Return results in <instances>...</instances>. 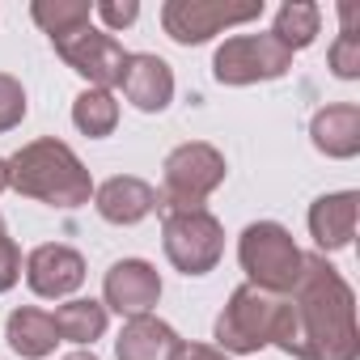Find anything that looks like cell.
Wrapping results in <instances>:
<instances>
[{"instance_id": "8992f818", "label": "cell", "mask_w": 360, "mask_h": 360, "mask_svg": "<svg viewBox=\"0 0 360 360\" xmlns=\"http://www.w3.org/2000/svg\"><path fill=\"white\" fill-rule=\"evenodd\" d=\"M292 68V51L276 43V34H233L212 56V77L221 85H255L276 81Z\"/></svg>"}, {"instance_id": "f1b7e54d", "label": "cell", "mask_w": 360, "mask_h": 360, "mask_svg": "<svg viewBox=\"0 0 360 360\" xmlns=\"http://www.w3.org/2000/svg\"><path fill=\"white\" fill-rule=\"evenodd\" d=\"M0 238H5V221H0Z\"/></svg>"}, {"instance_id": "8fae6325", "label": "cell", "mask_w": 360, "mask_h": 360, "mask_svg": "<svg viewBox=\"0 0 360 360\" xmlns=\"http://www.w3.org/2000/svg\"><path fill=\"white\" fill-rule=\"evenodd\" d=\"M26 284L39 292V297H72L81 284H85V259L72 250V246H60V242H47L39 250H30L26 259Z\"/></svg>"}, {"instance_id": "7c38bea8", "label": "cell", "mask_w": 360, "mask_h": 360, "mask_svg": "<svg viewBox=\"0 0 360 360\" xmlns=\"http://www.w3.org/2000/svg\"><path fill=\"white\" fill-rule=\"evenodd\" d=\"M119 85H123L127 102H131L136 110H144V115L165 110L169 98H174V72H169V64H165L161 56H148V51L127 56Z\"/></svg>"}, {"instance_id": "603a6c76", "label": "cell", "mask_w": 360, "mask_h": 360, "mask_svg": "<svg viewBox=\"0 0 360 360\" xmlns=\"http://www.w3.org/2000/svg\"><path fill=\"white\" fill-rule=\"evenodd\" d=\"M22 119H26V89L9 72H0V131H13Z\"/></svg>"}, {"instance_id": "484cf974", "label": "cell", "mask_w": 360, "mask_h": 360, "mask_svg": "<svg viewBox=\"0 0 360 360\" xmlns=\"http://www.w3.org/2000/svg\"><path fill=\"white\" fill-rule=\"evenodd\" d=\"M178 360H229V356H225V352H217V347H208V343H183Z\"/></svg>"}, {"instance_id": "277c9868", "label": "cell", "mask_w": 360, "mask_h": 360, "mask_svg": "<svg viewBox=\"0 0 360 360\" xmlns=\"http://www.w3.org/2000/svg\"><path fill=\"white\" fill-rule=\"evenodd\" d=\"M238 259H242V271L250 276L255 288L263 292H292L297 280H301V263L305 255L297 250L292 233L276 221H255L242 229V242H238Z\"/></svg>"}, {"instance_id": "52a82bcc", "label": "cell", "mask_w": 360, "mask_h": 360, "mask_svg": "<svg viewBox=\"0 0 360 360\" xmlns=\"http://www.w3.org/2000/svg\"><path fill=\"white\" fill-rule=\"evenodd\" d=\"M276 309H280V301H276L271 292H263V288H255V284L233 288L229 305H225L221 318H217V343H221V352L246 356V352H259L263 343H271Z\"/></svg>"}, {"instance_id": "83f0119b", "label": "cell", "mask_w": 360, "mask_h": 360, "mask_svg": "<svg viewBox=\"0 0 360 360\" xmlns=\"http://www.w3.org/2000/svg\"><path fill=\"white\" fill-rule=\"evenodd\" d=\"M64 360H98L94 352H72V356H64Z\"/></svg>"}, {"instance_id": "7a4b0ae2", "label": "cell", "mask_w": 360, "mask_h": 360, "mask_svg": "<svg viewBox=\"0 0 360 360\" xmlns=\"http://www.w3.org/2000/svg\"><path fill=\"white\" fill-rule=\"evenodd\" d=\"M9 187L18 195H30V200H43L51 208H81L89 204L94 195V183H89V169L81 165V157L47 136V140H34L26 148H18L9 157Z\"/></svg>"}, {"instance_id": "44dd1931", "label": "cell", "mask_w": 360, "mask_h": 360, "mask_svg": "<svg viewBox=\"0 0 360 360\" xmlns=\"http://www.w3.org/2000/svg\"><path fill=\"white\" fill-rule=\"evenodd\" d=\"M30 18H34L51 39H60V34L85 26V22L94 18V5H89V0H34V5H30Z\"/></svg>"}, {"instance_id": "ac0fdd59", "label": "cell", "mask_w": 360, "mask_h": 360, "mask_svg": "<svg viewBox=\"0 0 360 360\" xmlns=\"http://www.w3.org/2000/svg\"><path fill=\"white\" fill-rule=\"evenodd\" d=\"M56 322V335L68 339V343H94L106 335V322H110V309L102 301H68L51 314Z\"/></svg>"}, {"instance_id": "d6986e66", "label": "cell", "mask_w": 360, "mask_h": 360, "mask_svg": "<svg viewBox=\"0 0 360 360\" xmlns=\"http://www.w3.org/2000/svg\"><path fill=\"white\" fill-rule=\"evenodd\" d=\"M318 22H322V9L314 5V0H288V5L276 13V43L288 47V51H305L314 39H318Z\"/></svg>"}, {"instance_id": "5bb4252c", "label": "cell", "mask_w": 360, "mask_h": 360, "mask_svg": "<svg viewBox=\"0 0 360 360\" xmlns=\"http://www.w3.org/2000/svg\"><path fill=\"white\" fill-rule=\"evenodd\" d=\"M183 339L174 335L169 322L144 314V318H127V326L115 339V356L119 360H178Z\"/></svg>"}, {"instance_id": "d4e9b609", "label": "cell", "mask_w": 360, "mask_h": 360, "mask_svg": "<svg viewBox=\"0 0 360 360\" xmlns=\"http://www.w3.org/2000/svg\"><path fill=\"white\" fill-rule=\"evenodd\" d=\"M22 280V250L13 246V238H0V292H9Z\"/></svg>"}, {"instance_id": "6da1fadb", "label": "cell", "mask_w": 360, "mask_h": 360, "mask_svg": "<svg viewBox=\"0 0 360 360\" xmlns=\"http://www.w3.org/2000/svg\"><path fill=\"white\" fill-rule=\"evenodd\" d=\"M292 309L301 322L305 360H356L360 356L356 297L347 280L322 255H305L301 280L292 288Z\"/></svg>"}, {"instance_id": "ffe728a7", "label": "cell", "mask_w": 360, "mask_h": 360, "mask_svg": "<svg viewBox=\"0 0 360 360\" xmlns=\"http://www.w3.org/2000/svg\"><path fill=\"white\" fill-rule=\"evenodd\" d=\"M72 123L85 131V136H110L115 131V123H119V102H115V94L110 89H85V94H77V102H72Z\"/></svg>"}, {"instance_id": "30bf717a", "label": "cell", "mask_w": 360, "mask_h": 360, "mask_svg": "<svg viewBox=\"0 0 360 360\" xmlns=\"http://www.w3.org/2000/svg\"><path fill=\"white\" fill-rule=\"evenodd\" d=\"M161 297V276L144 259H119L102 280V305L123 318H144Z\"/></svg>"}, {"instance_id": "ba28073f", "label": "cell", "mask_w": 360, "mask_h": 360, "mask_svg": "<svg viewBox=\"0 0 360 360\" xmlns=\"http://www.w3.org/2000/svg\"><path fill=\"white\" fill-rule=\"evenodd\" d=\"M263 13V0L259 5H225V0H169L161 5V26L174 43L183 47H195V43H208L212 34L229 30V26H242V22H255Z\"/></svg>"}, {"instance_id": "3957f363", "label": "cell", "mask_w": 360, "mask_h": 360, "mask_svg": "<svg viewBox=\"0 0 360 360\" xmlns=\"http://www.w3.org/2000/svg\"><path fill=\"white\" fill-rule=\"evenodd\" d=\"M225 183V157L212 144H178L165 157V178L157 191V212H200L204 200Z\"/></svg>"}, {"instance_id": "5b68a950", "label": "cell", "mask_w": 360, "mask_h": 360, "mask_svg": "<svg viewBox=\"0 0 360 360\" xmlns=\"http://www.w3.org/2000/svg\"><path fill=\"white\" fill-rule=\"evenodd\" d=\"M161 242H165V259L183 276H208L225 255V229L208 208L161 217Z\"/></svg>"}, {"instance_id": "9c48e42d", "label": "cell", "mask_w": 360, "mask_h": 360, "mask_svg": "<svg viewBox=\"0 0 360 360\" xmlns=\"http://www.w3.org/2000/svg\"><path fill=\"white\" fill-rule=\"evenodd\" d=\"M56 43V51H60V60L72 68V72H81L94 89H110V85H119V77H123V64H127V51L115 43V34H106V30H98V26H77V30H68V34H60V39H51Z\"/></svg>"}, {"instance_id": "cb8c5ba5", "label": "cell", "mask_w": 360, "mask_h": 360, "mask_svg": "<svg viewBox=\"0 0 360 360\" xmlns=\"http://www.w3.org/2000/svg\"><path fill=\"white\" fill-rule=\"evenodd\" d=\"M94 18H102V26H106V34H110V30H123V26L136 22V18H140V5H136V0H98V5H94Z\"/></svg>"}, {"instance_id": "4fadbf2b", "label": "cell", "mask_w": 360, "mask_h": 360, "mask_svg": "<svg viewBox=\"0 0 360 360\" xmlns=\"http://www.w3.org/2000/svg\"><path fill=\"white\" fill-rule=\"evenodd\" d=\"M94 208L110 225H136L157 208V191L144 183V178L119 174V178H106V183L94 191Z\"/></svg>"}, {"instance_id": "e0dca14e", "label": "cell", "mask_w": 360, "mask_h": 360, "mask_svg": "<svg viewBox=\"0 0 360 360\" xmlns=\"http://www.w3.org/2000/svg\"><path fill=\"white\" fill-rule=\"evenodd\" d=\"M5 339H9V347H13L22 360H43V356H51V352H56V343H60L51 314H43V309H30V305L9 314Z\"/></svg>"}, {"instance_id": "7402d4cb", "label": "cell", "mask_w": 360, "mask_h": 360, "mask_svg": "<svg viewBox=\"0 0 360 360\" xmlns=\"http://www.w3.org/2000/svg\"><path fill=\"white\" fill-rule=\"evenodd\" d=\"M339 18H343V30L330 47V72L343 77V81H356L360 77V30H356V5H339Z\"/></svg>"}, {"instance_id": "4316f807", "label": "cell", "mask_w": 360, "mask_h": 360, "mask_svg": "<svg viewBox=\"0 0 360 360\" xmlns=\"http://www.w3.org/2000/svg\"><path fill=\"white\" fill-rule=\"evenodd\" d=\"M5 187H9V161L0 157V191H5Z\"/></svg>"}, {"instance_id": "9a60e30c", "label": "cell", "mask_w": 360, "mask_h": 360, "mask_svg": "<svg viewBox=\"0 0 360 360\" xmlns=\"http://www.w3.org/2000/svg\"><path fill=\"white\" fill-rule=\"evenodd\" d=\"M356 217H360V195L356 191H335V195L314 200L309 233H314L318 250H343L356 233Z\"/></svg>"}, {"instance_id": "2e32d148", "label": "cell", "mask_w": 360, "mask_h": 360, "mask_svg": "<svg viewBox=\"0 0 360 360\" xmlns=\"http://www.w3.org/2000/svg\"><path fill=\"white\" fill-rule=\"evenodd\" d=\"M309 136H314V148L335 157V161H347L360 153V106L343 102V106H326L314 115L309 123Z\"/></svg>"}]
</instances>
